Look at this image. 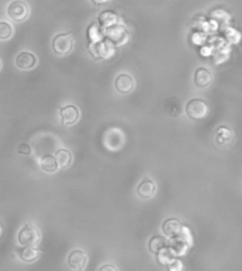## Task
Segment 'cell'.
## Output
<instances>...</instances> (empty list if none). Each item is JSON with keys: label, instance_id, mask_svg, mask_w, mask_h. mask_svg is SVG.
<instances>
[{"label": "cell", "instance_id": "cell-18", "mask_svg": "<svg viewBox=\"0 0 242 271\" xmlns=\"http://www.w3.org/2000/svg\"><path fill=\"white\" fill-rule=\"evenodd\" d=\"M171 266H175V268H172L170 269L171 271H181L182 268H183V264L178 260H176V261L173 263Z\"/></svg>", "mask_w": 242, "mask_h": 271}, {"label": "cell", "instance_id": "cell-14", "mask_svg": "<svg viewBox=\"0 0 242 271\" xmlns=\"http://www.w3.org/2000/svg\"><path fill=\"white\" fill-rule=\"evenodd\" d=\"M41 166L43 170L49 173L56 172L59 168L56 160L52 155H46L43 156L41 159Z\"/></svg>", "mask_w": 242, "mask_h": 271}, {"label": "cell", "instance_id": "cell-5", "mask_svg": "<svg viewBox=\"0 0 242 271\" xmlns=\"http://www.w3.org/2000/svg\"><path fill=\"white\" fill-rule=\"evenodd\" d=\"M88 261V255L81 250H75L69 255L68 262L75 271H83Z\"/></svg>", "mask_w": 242, "mask_h": 271}, {"label": "cell", "instance_id": "cell-20", "mask_svg": "<svg viewBox=\"0 0 242 271\" xmlns=\"http://www.w3.org/2000/svg\"><path fill=\"white\" fill-rule=\"evenodd\" d=\"M1 225H0V235H1Z\"/></svg>", "mask_w": 242, "mask_h": 271}, {"label": "cell", "instance_id": "cell-2", "mask_svg": "<svg viewBox=\"0 0 242 271\" xmlns=\"http://www.w3.org/2000/svg\"><path fill=\"white\" fill-rule=\"evenodd\" d=\"M52 46L55 52L58 54H68L72 51L73 38L69 34H61L55 37Z\"/></svg>", "mask_w": 242, "mask_h": 271}, {"label": "cell", "instance_id": "cell-6", "mask_svg": "<svg viewBox=\"0 0 242 271\" xmlns=\"http://www.w3.org/2000/svg\"><path fill=\"white\" fill-rule=\"evenodd\" d=\"M115 87L119 93L127 94L135 88V81L130 75L122 74L116 79Z\"/></svg>", "mask_w": 242, "mask_h": 271}, {"label": "cell", "instance_id": "cell-19", "mask_svg": "<svg viewBox=\"0 0 242 271\" xmlns=\"http://www.w3.org/2000/svg\"><path fill=\"white\" fill-rule=\"evenodd\" d=\"M99 271H118V270L115 266L111 265V264H106V265L102 266Z\"/></svg>", "mask_w": 242, "mask_h": 271}, {"label": "cell", "instance_id": "cell-4", "mask_svg": "<svg viewBox=\"0 0 242 271\" xmlns=\"http://www.w3.org/2000/svg\"><path fill=\"white\" fill-rule=\"evenodd\" d=\"M29 7L24 1H14L11 3L7 9L8 15L17 22L25 20L29 15Z\"/></svg>", "mask_w": 242, "mask_h": 271}, {"label": "cell", "instance_id": "cell-10", "mask_svg": "<svg viewBox=\"0 0 242 271\" xmlns=\"http://www.w3.org/2000/svg\"><path fill=\"white\" fill-rule=\"evenodd\" d=\"M17 252L19 258L27 263L33 262L39 257L40 255V251L38 249L31 246L18 248Z\"/></svg>", "mask_w": 242, "mask_h": 271}, {"label": "cell", "instance_id": "cell-3", "mask_svg": "<svg viewBox=\"0 0 242 271\" xmlns=\"http://www.w3.org/2000/svg\"><path fill=\"white\" fill-rule=\"evenodd\" d=\"M186 112L188 117L193 119H202L207 116L208 106L201 100H193L186 106Z\"/></svg>", "mask_w": 242, "mask_h": 271}, {"label": "cell", "instance_id": "cell-8", "mask_svg": "<svg viewBox=\"0 0 242 271\" xmlns=\"http://www.w3.org/2000/svg\"><path fill=\"white\" fill-rule=\"evenodd\" d=\"M156 187L152 180L145 179L138 185L137 188V194L143 199H148L154 196L156 193Z\"/></svg>", "mask_w": 242, "mask_h": 271}, {"label": "cell", "instance_id": "cell-7", "mask_svg": "<svg viewBox=\"0 0 242 271\" xmlns=\"http://www.w3.org/2000/svg\"><path fill=\"white\" fill-rule=\"evenodd\" d=\"M61 115L64 125L75 123L79 118V111L76 106L68 105L61 109Z\"/></svg>", "mask_w": 242, "mask_h": 271}, {"label": "cell", "instance_id": "cell-13", "mask_svg": "<svg viewBox=\"0 0 242 271\" xmlns=\"http://www.w3.org/2000/svg\"><path fill=\"white\" fill-rule=\"evenodd\" d=\"M55 159L56 160L58 166L65 169L70 165L72 158L70 151L66 149H59V151H56Z\"/></svg>", "mask_w": 242, "mask_h": 271}, {"label": "cell", "instance_id": "cell-15", "mask_svg": "<svg viewBox=\"0 0 242 271\" xmlns=\"http://www.w3.org/2000/svg\"><path fill=\"white\" fill-rule=\"evenodd\" d=\"M167 243L166 238L164 237L156 236L153 237L149 242L150 251H152L155 254H157L159 252L160 250L165 247Z\"/></svg>", "mask_w": 242, "mask_h": 271}, {"label": "cell", "instance_id": "cell-16", "mask_svg": "<svg viewBox=\"0 0 242 271\" xmlns=\"http://www.w3.org/2000/svg\"><path fill=\"white\" fill-rule=\"evenodd\" d=\"M12 28L7 22H0V39H8L12 35Z\"/></svg>", "mask_w": 242, "mask_h": 271}, {"label": "cell", "instance_id": "cell-17", "mask_svg": "<svg viewBox=\"0 0 242 271\" xmlns=\"http://www.w3.org/2000/svg\"><path fill=\"white\" fill-rule=\"evenodd\" d=\"M17 152L19 154L30 155L32 153V149L30 145L27 143H21L17 148Z\"/></svg>", "mask_w": 242, "mask_h": 271}, {"label": "cell", "instance_id": "cell-9", "mask_svg": "<svg viewBox=\"0 0 242 271\" xmlns=\"http://www.w3.org/2000/svg\"><path fill=\"white\" fill-rule=\"evenodd\" d=\"M36 64V59L33 54L29 52H22L18 55L16 59V65L20 69L28 70L32 68Z\"/></svg>", "mask_w": 242, "mask_h": 271}, {"label": "cell", "instance_id": "cell-12", "mask_svg": "<svg viewBox=\"0 0 242 271\" xmlns=\"http://www.w3.org/2000/svg\"><path fill=\"white\" fill-rule=\"evenodd\" d=\"M164 233L169 237H175L178 235L180 231V224L175 219H170L166 220L163 224L162 227Z\"/></svg>", "mask_w": 242, "mask_h": 271}, {"label": "cell", "instance_id": "cell-1", "mask_svg": "<svg viewBox=\"0 0 242 271\" xmlns=\"http://www.w3.org/2000/svg\"><path fill=\"white\" fill-rule=\"evenodd\" d=\"M18 240L22 246L34 247L41 241V234L35 226L27 224L19 232Z\"/></svg>", "mask_w": 242, "mask_h": 271}, {"label": "cell", "instance_id": "cell-11", "mask_svg": "<svg viewBox=\"0 0 242 271\" xmlns=\"http://www.w3.org/2000/svg\"><path fill=\"white\" fill-rule=\"evenodd\" d=\"M212 81V75L207 69L201 68L198 69L195 75V83L198 87L205 88Z\"/></svg>", "mask_w": 242, "mask_h": 271}]
</instances>
